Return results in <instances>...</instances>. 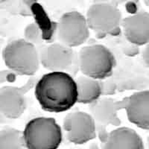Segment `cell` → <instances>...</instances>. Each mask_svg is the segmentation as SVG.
Here are the masks:
<instances>
[{"instance_id": "cell-2", "label": "cell", "mask_w": 149, "mask_h": 149, "mask_svg": "<svg viewBox=\"0 0 149 149\" xmlns=\"http://www.w3.org/2000/svg\"><path fill=\"white\" fill-rule=\"evenodd\" d=\"M24 142L27 149H58L63 140L61 127L54 118L37 117L25 126Z\"/></svg>"}, {"instance_id": "cell-1", "label": "cell", "mask_w": 149, "mask_h": 149, "mask_svg": "<svg viewBox=\"0 0 149 149\" xmlns=\"http://www.w3.org/2000/svg\"><path fill=\"white\" fill-rule=\"evenodd\" d=\"M36 99L45 111L63 113L78 102L75 80L66 72H51L43 74L34 90Z\"/></svg>"}, {"instance_id": "cell-7", "label": "cell", "mask_w": 149, "mask_h": 149, "mask_svg": "<svg viewBox=\"0 0 149 149\" xmlns=\"http://www.w3.org/2000/svg\"><path fill=\"white\" fill-rule=\"evenodd\" d=\"M63 130L70 142L82 145L95 138V122L93 117L83 111H73L63 119Z\"/></svg>"}, {"instance_id": "cell-3", "label": "cell", "mask_w": 149, "mask_h": 149, "mask_svg": "<svg viewBox=\"0 0 149 149\" xmlns=\"http://www.w3.org/2000/svg\"><path fill=\"white\" fill-rule=\"evenodd\" d=\"M78 63L84 75L102 80L111 75L116 60L106 46L93 44L84 46L80 50Z\"/></svg>"}, {"instance_id": "cell-4", "label": "cell", "mask_w": 149, "mask_h": 149, "mask_svg": "<svg viewBox=\"0 0 149 149\" xmlns=\"http://www.w3.org/2000/svg\"><path fill=\"white\" fill-rule=\"evenodd\" d=\"M2 56L5 65L18 74L32 75L39 70V52L34 44L26 40L10 42L4 49Z\"/></svg>"}, {"instance_id": "cell-8", "label": "cell", "mask_w": 149, "mask_h": 149, "mask_svg": "<svg viewBox=\"0 0 149 149\" xmlns=\"http://www.w3.org/2000/svg\"><path fill=\"white\" fill-rule=\"evenodd\" d=\"M40 63L52 72H64L70 70L75 56L72 48L55 42L45 46L39 52Z\"/></svg>"}, {"instance_id": "cell-11", "label": "cell", "mask_w": 149, "mask_h": 149, "mask_svg": "<svg viewBox=\"0 0 149 149\" xmlns=\"http://www.w3.org/2000/svg\"><path fill=\"white\" fill-rule=\"evenodd\" d=\"M26 107V98L17 87L10 86L0 89V114L8 119H17Z\"/></svg>"}, {"instance_id": "cell-18", "label": "cell", "mask_w": 149, "mask_h": 149, "mask_svg": "<svg viewBox=\"0 0 149 149\" xmlns=\"http://www.w3.org/2000/svg\"><path fill=\"white\" fill-rule=\"evenodd\" d=\"M145 4H146L148 7L149 8V0H148V1H145Z\"/></svg>"}, {"instance_id": "cell-13", "label": "cell", "mask_w": 149, "mask_h": 149, "mask_svg": "<svg viewBox=\"0 0 149 149\" xmlns=\"http://www.w3.org/2000/svg\"><path fill=\"white\" fill-rule=\"evenodd\" d=\"M78 87V102L81 104H91L95 102L102 95V88L98 80L81 75L76 79Z\"/></svg>"}, {"instance_id": "cell-6", "label": "cell", "mask_w": 149, "mask_h": 149, "mask_svg": "<svg viewBox=\"0 0 149 149\" xmlns=\"http://www.w3.org/2000/svg\"><path fill=\"white\" fill-rule=\"evenodd\" d=\"M86 21L90 29L96 34H107L116 32L122 23V13L112 4L94 3L86 13Z\"/></svg>"}, {"instance_id": "cell-9", "label": "cell", "mask_w": 149, "mask_h": 149, "mask_svg": "<svg viewBox=\"0 0 149 149\" xmlns=\"http://www.w3.org/2000/svg\"><path fill=\"white\" fill-rule=\"evenodd\" d=\"M125 36L127 40L137 46L149 42V14L140 11L126 17L122 22Z\"/></svg>"}, {"instance_id": "cell-14", "label": "cell", "mask_w": 149, "mask_h": 149, "mask_svg": "<svg viewBox=\"0 0 149 149\" xmlns=\"http://www.w3.org/2000/svg\"><path fill=\"white\" fill-rule=\"evenodd\" d=\"M22 132L12 127L0 130V149H26Z\"/></svg>"}, {"instance_id": "cell-10", "label": "cell", "mask_w": 149, "mask_h": 149, "mask_svg": "<svg viewBox=\"0 0 149 149\" xmlns=\"http://www.w3.org/2000/svg\"><path fill=\"white\" fill-rule=\"evenodd\" d=\"M126 113L131 123L142 129L149 128V90L136 92L130 95Z\"/></svg>"}, {"instance_id": "cell-16", "label": "cell", "mask_w": 149, "mask_h": 149, "mask_svg": "<svg viewBox=\"0 0 149 149\" xmlns=\"http://www.w3.org/2000/svg\"><path fill=\"white\" fill-rule=\"evenodd\" d=\"M25 38L26 40L31 42L36 46L42 42V34L40 28L37 24H30L25 29Z\"/></svg>"}, {"instance_id": "cell-12", "label": "cell", "mask_w": 149, "mask_h": 149, "mask_svg": "<svg viewBox=\"0 0 149 149\" xmlns=\"http://www.w3.org/2000/svg\"><path fill=\"white\" fill-rule=\"evenodd\" d=\"M103 149H144V143L135 130L122 127L110 133Z\"/></svg>"}, {"instance_id": "cell-5", "label": "cell", "mask_w": 149, "mask_h": 149, "mask_svg": "<svg viewBox=\"0 0 149 149\" xmlns=\"http://www.w3.org/2000/svg\"><path fill=\"white\" fill-rule=\"evenodd\" d=\"M90 36L86 19L80 12H66L60 18L57 26V37L60 43L70 48L84 44Z\"/></svg>"}, {"instance_id": "cell-17", "label": "cell", "mask_w": 149, "mask_h": 149, "mask_svg": "<svg viewBox=\"0 0 149 149\" xmlns=\"http://www.w3.org/2000/svg\"><path fill=\"white\" fill-rule=\"evenodd\" d=\"M142 58L145 63L149 67V42L146 45L144 50L142 52Z\"/></svg>"}, {"instance_id": "cell-15", "label": "cell", "mask_w": 149, "mask_h": 149, "mask_svg": "<svg viewBox=\"0 0 149 149\" xmlns=\"http://www.w3.org/2000/svg\"><path fill=\"white\" fill-rule=\"evenodd\" d=\"M112 103L111 100L108 99H104V100L101 101L96 104V105L94 107V114L96 119L102 123L103 122H107L110 121L111 116L113 114V107L107 110H105L108 107L109 105Z\"/></svg>"}]
</instances>
